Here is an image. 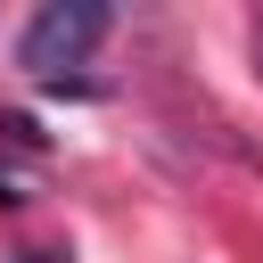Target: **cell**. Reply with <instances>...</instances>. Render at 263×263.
<instances>
[{
    "label": "cell",
    "mask_w": 263,
    "mask_h": 263,
    "mask_svg": "<svg viewBox=\"0 0 263 263\" xmlns=\"http://www.w3.org/2000/svg\"><path fill=\"white\" fill-rule=\"evenodd\" d=\"M255 66H263V16H255Z\"/></svg>",
    "instance_id": "7a4b0ae2"
},
{
    "label": "cell",
    "mask_w": 263,
    "mask_h": 263,
    "mask_svg": "<svg viewBox=\"0 0 263 263\" xmlns=\"http://www.w3.org/2000/svg\"><path fill=\"white\" fill-rule=\"evenodd\" d=\"M107 33V8L99 0H41L33 25L16 33V66L25 74H58V66H82Z\"/></svg>",
    "instance_id": "6da1fadb"
}]
</instances>
